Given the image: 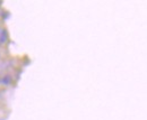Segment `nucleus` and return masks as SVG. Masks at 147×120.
Masks as SVG:
<instances>
[{
  "mask_svg": "<svg viewBox=\"0 0 147 120\" xmlns=\"http://www.w3.org/2000/svg\"><path fill=\"white\" fill-rule=\"evenodd\" d=\"M10 82H11V76H10V75H5V76L2 78V83H3L5 86L10 84Z\"/></svg>",
  "mask_w": 147,
  "mask_h": 120,
  "instance_id": "2",
  "label": "nucleus"
},
{
  "mask_svg": "<svg viewBox=\"0 0 147 120\" xmlns=\"http://www.w3.org/2000/svg\"><path fill=\"white\" fill-rule=\"evenodd\" d=\"M8 40V33L6 29H2L0 32V43H6Z\"/></svg>",
  "mask_w": 147,
  "mask_h": 120,
  "instance_id": "1",
  "label": "nucleus"
},
{
  "mask_svg": "<svg viewBox=\"0 0 147 120\" xmlns=\"http://www.w3.org/2000/svg\"><path fill=\"white\" fill-rule=\"evenodd\" d=\"M0 32H1V29H0Z\"/></svg>",
  "mask_w": 147,
  "mask_h": 120,
  "instance_id": "4",
  "label": "nucleus"
},
{
  "mask_svg": "<svg viewBox=\"0 0 147 120\" xmlns=\"http://www.w3.org/2000/svg\"><path fill=\"white\" fill-rule=\"evenodd\" d=\"M0 120H3V119H0Z\"/></svg>",
  "mask_w": 147,
  "mask_h": 120,
  "instance_id": "3",
  "label": "nucleus"
}]
</instances>
